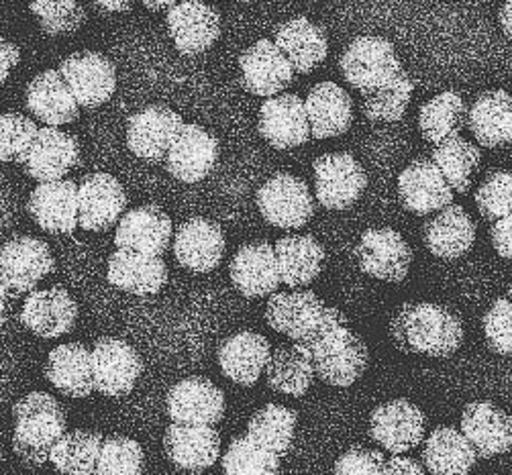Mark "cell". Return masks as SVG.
I'll return each instance as SVG.
<instances>
[{"instance_id":"cell-1","label":"cell","mask_w":512,"mask_h":475,"mask_svg":"<svg viewBox=\"0 0 512 475\" xmlns=\"http://www.w3.org/2000/svg\"><path fill=\"white\" fill-rule=\"evenodd\" d=\"M300 345L309 351L315 374L335 388H347L366 372L370 353L360 335H355L339 308L325 306L315 327Z\"/></svg>"},{"instance_id":"cell-2","label":"cell","mask_w":512,"mask_h":475,"mask_svg":"<svg viewBox=\"0 0 512 475\" xmlns=\"http://www.w3.org/2000/svg\"><path fill=\"white\" fill-rule=\"evenodd\" d=\"M390 335L404 353L449 357L464 343L459 316L435 302L404 304L392 319Z\"/></svg>"},{"instance_id":"cell-3","label":"cell","mask_w":512,"mask_h":475,"mask_svg":"<svg viewBox=\"0 0 512 475\" xmlns=\"http://www.w3.org/2000/svg\"><path fill=\"white\" fill-rule=\"evenodd\" d=\"M13 416V451L27 465H45L51 447L68 431V418L62 404L47 392H31L15 404Z\"/></svg>"},{"instance_id":"cell-4","label":"cell","mask_w":512,"mask_h":475,"mask_svg":"<svg viewBox=\"0 0 512 475\" xmlns=\"http://www.w3.org/2000/svg\"><path fill=\"white\" fill-rule=\"evenodd\" d=\"M345 82L360 94H368L402 72L394 45L378 35L355 37L339 58Z\"/></svg>"},{"instance_id":"cell-5","label":"cell","mask_w":512,"mask_h":475,"mask_svg":"<svg viewBox=\"0 0 512 475\" xmlns=\"http://www.w3.org/2000/svg\"><path fill=\"white\" fill-rule=\"evenodd\" d=\"M258 208L272 227L300 229L315 217V198L309 184L292 174H276L258 190Z\"/></svg>"},{"instance_id":"cell-6","label":"cell","mask_w":512,"mask_h":475,"mask_svg":"<svg viewBox=\"0 0 512 475\" xmlns=\"http://www.w3.org/2000/svg\"><path fill=\"white\" fill-rule=\"evenodd\" d=\"M60 74L70 86L80 109H98L117 90V68L98 51H76L60 62Z\"/></svg>"},{"instance_id":"cell-7","label":"cell","mask_w":512,"mask_h":475,"mask_svg":"<svg viewBox=\"0 0 512 475\" xmlns=\"http://www.w3.org/2000/svg\"><path fill=\"white\" fill-rule=\"evenodd\" d=\"M94 390L109 398L131 394L143 374V359L135 347L117 337H102L90 349Z\"/></svg>"},{"instance_id":"cell-8","label":"cell","mask_w":512,"mask_h":475,"mask_svg":"<svg viewBox=\"0 0 512 475\" xmlns=\"http://www.w3.org/2000/svg\"><path fill=\"white\" fill-rule=\"evenodd\" d=\"M317 202L327 210H343L360 200L368 186L364 166L351 153H325L313 164Z\"/></svg>"},{"instance_id":"cell-9","label":"cell","mask_w":512,"mask_h":475,"mask_svg":"<svg viewBox=\"0 0 512 475\" xmlns=\"http://www.w3.org/2000/svg\"><path fill=\"white\" fill-rule=\"evenodd\" d=\"M54 270L56 259L41 239L19 235L0 247V282L13 294L33 292Z\"/></svg>"},{"instance_id":"cell-10","label":"cell","mask_w":512,"mask_h":475,"mask_svg":"<svg viewBox=\"0 0 512 475\" xmlns=\"http://www.w3.org/2000/svg\"><path fill=\"white\" fill-rule=\"evenodd\" d=\"M82 162V147L76 135L60 127H41L21 166L37 182H54L66 178Z\"/></svg>"},{"instance_id":"cell-11","label":"cell","mask_w":512,"mask_h":475,"mask_svg":"<svg viewBox=\"0 0 512 475\" xmlns=\"http://www.w3.org/2000/svg\"><path fill=\"white\" fill-rule=\"evenodd\" d=\"M425 429L423 410L402 398L380 404L370 416V437L392 455L417 449L425 439Z\"/></svg>"},{"instance_id":"cell-12","label":"cell","mask_w":512,"mask_h":475,"mask_svg":"<svg viewBox=\"0 0 512 475\" xmlns=\"http://www.w3.org/2000/svg\"><path fill=\"white\" fill-rule=\"evenodd\" d=\"M168 33L186 58L209 51L221 35V15L202 0H178L166 15Z\"/></svg>"},{"instance_id":"cell-13","label":"cell","mask_w":512,"mask_h":475,"mask_svg":"<svg viewBox=\"0 0 512 475\" xmlns=\"http://www.w3.org/2000/svg\"><path fill=\"white\" fill-rule=\"evenodd\" d=\"M219 151V141L213 133L196 123H184L166 153V168L172 178L196 184L215 170Z\"/></svg>"},{"instance_id":"cell-14","label":"cell","mask_w":512,"mask_h":475,"mask_svg":"<svg viewBox=\"0 0 512 475\" xmlns=\"http://www.w3.org/2000/svg\"><path fill=\"white\" fill-rule=\"evenodd\" d=\"M184 125L180 113L166 104H149L127 121V147L139 160L160 164Z\"/></svg>"},{"instance_id":"cell-15","label":"cell","mask_w":512,"mask_h":475,"mask_svg":"<svg viewBox=\"0 0 512 475\" xmlns=\"http://www.w3.org/2000/svg\"><path fill=\"white\" fill-rule=\"evenodd\" d=\"M125 208L127 192L115 176L96 172L78 184V223L84 231H109L119 223Z\"/></svg>"},{"instance_id":"cell-16","label":"cell","mask_w":512,"mask_h":475,"mask_svg":"<svg viewBox=\"0 0 512 475\" xmlns=\"http://www.w3.org/2000/svg\"><path fill=\"white\" fill-rule=\"evenodd\" d=\"M413 261V251L404 237L390 229H370L362 235L357 245V266L376 280L398 284L408 276Z\"/></svg>"},{"instance_id":"cell-17","label":"cell","mask_w":512,"mask_h":475,"mask_svg":"<svg viewBox=\"0 0 512 475\" xmlns=\"http://www.w3.org/2000/svg\"><path fill=\"white\" fill-rule=\"evenodd\" d=\"M241 86L253 96H276L294 80V68L272 39H260L239 58Z\"/></svg>"},{"instance_id":"cell-18","label":"cell","mask_w":512,"mask_h":475,"mask_svg":"<svg viewBox=\"0 0 512 475\" xmlns=\"http://www.w3.org/2000/svg\"><path fill=\"white\" fill-rule=\"evenodd\" d=\"M27 210L37 227L51 235H72L78 223V184L74 180L39 182L33 188Z\"/></svg>"},{"instance_id":"cell-19","label":"cell","mask_w":512,"mask_h":475,"mask_svg":"<svg viewBox=\"0 0 512 475\" xmlns=\"http://www.w3.org/2000/svg\"><path fill=\"white\" fill-rule=\"evenodd\" d=\"M21 323L41 339L68 335L78 321V304L62 286L33 290L23 302Z\"/></svg>"},{"instance_id":"cell-20","label":"cell","mask_w":512,"mask_h":475,"mask_svg":"<svg viewBox=\"0 0 512 475\" xmlns=\"http://www.w3.org/2000/svg\"><path fill=\"white\" fill-rule=\"evenodd\" d=\"M258 131L280 151L304 145L313 137L304 100L298 94L270 96L260 109Z\"/></svg>"},{"instance_id":"cell-21","label":"cell","mask_w":512,"mask_h":475,"mask_svg":"<svg viewBox=\"0 0 512 475\" xmlns=\"http://www.w3.org/2000/svg\"><path fill=\"white\" fill-rule=\"evenodd\" d=\"M225 253V233L219 223L194 217L180 225L174 237V255L188 272L207 274L219 268Z\"/></svg>"},{"instance_id":"cell-22","label":"cell","mask_w":512,"mask_h":475,"mask_svg":"<svg viewBox=\"0 0 512 475\" xmlns=\"http://www.w3.org/2000/svg\"><path fill=\"white\" fill-rule=\"evenodd\" d=\"M398 196L406 210L431 215L453 202V188L433 160H415L398 176Z\"/></svg>"},{"instance_id":"cell-23","label":"cell","mask_w":512,"mask_h":475,"mask_svg":"<svg viewBox=\"0 0 512 475\" xmlns=\"http://www.w3.org/2000/svg\"><path fill=\"white\" fill-rule=\"evenodd\" d=\"M168 416L180 425H217L225 416V394L207 378H186L168 394Z\"/></svg>"},{"instance_id":"cell-24","label":"cell","mask_w":512,"mask_h":475,"mask_svg":"<svg viewBox=\"0 0 512 475\" xmlns=\"http://www.w3.org/2000/svg\"><path fill=\"white\" fill-rule=\"evenodd\" d=\"M25 104L35 121L49 127H64L80 117V104L60 70H45L37 74L27 84Z\"/></svg>"},{"instance_id":"cell-25","label":"cell","mask_w":512,"mask_h":475,"mask_svg":"<svg viewBox=\"0 0 512 475\" xmlns=\"http://www.w3.org/2000/svg\"><path fill=\"white\" fill-rule=\"evenodd\" d=\"M231 282L245 298H264L278 290L280 272L274 245L247 243L237 249L229 266Z\"/></svg>"},{"instance_id":"cell-26","label":"cell","mask_w":512,"mask_h":475,"mask_svg":"<svg viewBox=\"0 0 512 475\" xmlns=\"http://www.w3.org/2000/svg\"><path fill=\"white\" fill-rule=\"evenodd\" d=\"M172 239V219L158 204L131 208L119 219L115 233L117 249H131L147 255H164Z\"/></svg>"},{"instance_id":"cell-27","label":"cell","mask_w":512,"mask_h":475,"mask_svg":"<svg viewBox=\"0 0 512 475\" xmlns=\"http://www.w3.org/2000/svg\"><path fill=\"white\" fill-rule=\"evenodd\" d=\"M107 280L117 290L151 296L168 284V266L162 255H147L131 249H117L109 259Z\"/></svg>"},{"instance_id":"cell-28","label":"cell","mask_w":512,"mask_h":475,"mask_svg":"<svg viewBox=\"0 0 512 475\" xmlns=\"http://www.w3.org/2000/svg\"><path fill=\"white\" fill-rule=\"evenodd\" d=\"M168 459L184 471H204L221 455V437L215 425H180L172 422L164 435Z\"/></svg>"},{"instance_id":"cell-29","label":"cell","mask_w":512,"mask_h":475,"mask_svg":"<svg viewBox=\"0 0 512 475\" xmlns=\"http://www.w3.org/2000/svg\"><path fill=\"white\" fill-rule=\"evenodd\" d=\"M325 306L311 290L274 292L266 306V321L276 333L286 335L292 343H300L315 327Z\"/></svg>"},{"instance_id":"cell-30","label":"cell","mask_w":512,"mask_h":475,"mask_svg":"<svg viewBox=\"0 0 512 475\" xmlns=\"http://www.w3.org/2000/svg\"><path fill=\"white\" fill-rule=\"evenodd\" d=\"M462 433L482 459L508 453L512 449V416L492 402H472L462 414Z\"/></svg>"},{"instance_id":"cell-31","label":"cell","mask_w":512,"mask_h":475,"mask_svg":"<svg viewBox=\"0 0 512 475\" xmlns=\"http://www.w3.org/2000/svg\"><path fill=\"white\" fill-rule=\"evenodd\" d=\"M274 43L284 51L296 74H311L329 54L325 29L306 17H294L282 23L274 33Z\"/></svg>"},{"instance_id":"cell-32","label":"cell","mask_w":512,"mask_h":475,"mask_svg":"<svg viewBox=\"0 0 512 475\" xmlns=\"http://www.w3.org/2000/svg\"><path fill=\"white\" fill-rule=\"evenodd\" d=\"M315 139H333L349 131L353 123V100L335 82H319L304 100Z\"/></svg>"},{"instance_id":"cell-33","label":"cell","mask_w":512,"mask_h":475,"mask_svg":"<svg viewBox=\"0 0 512 475\" xmlns=\"http://www.w3.org/2000/svg\"><path fill=\"white\" fill-rule=\"evenodd\" d=\"M272 353L270 341L253 331L229 337L219 347V365L225 378L239 386H253L260 380Z\"/></svg>"},{"instance_id":"cell-34","label":"cell","mask_w":512,"mask_h":475,"mask_svg":"<svg viewBox=\"0 0 512 475\" xmlns=\"http://www.w3.org/2000/svg\"><path fill=\"white\" fill-rule=\"evenodd\" d=\"M476 223L464 206L447 204L423 229L425 247L441 259H457L466 255L476 241Z\"/></svg>"},{"instance_id":"cell-35","label":"cell","mask_w":512,"mask_h":475,"mask_svg":"<svg viewBox=\"0 0 512 475\" xmlns=\"http://www.w3.org/2000/svg\"><path fill=\"white\" fill-rule=\"evenodd\" d=\"M45 378L70 398H88L94 392L90 349L82 343H66L51 349L45 363Z\"/></svg>"},{"instance_id":"cell-36","label":"cell","mask_w":512,"mask_h":475,"mask_svg":"<svg viewBox=\"0 0 512 475\" xmlns=\"http://www.w3.org/2000/svg\"><path fill=\"white\" fill-rule=\"evenodd\" d=\"M280 282L288 288L309 286L321 274L325 249L311 235H286L274 245Z\"/></svg>"},{"instance_id":"cell-37","label":"cell","mask_w":512,"mask_h":475,"mask_svg":"<svg viewBox=\"0 0 512 475\" xmlns=\"http://www.w3.org/2000/svg\"><path fill=\"white\" fill-rule=\"evenodd\" d=\"M468 129L482 147L508 145L512 141V94L506 90L480 94L468 111Z\"/></svg>"},{"instance_id":"cell-38","label":"cell","mask_w":512,"mask_h":475,"mask_svg":"<svg viewBox=\"0 0 512 475\" xmlns=\"http://www.w3.org/2000/svg\"><path fill=\"white\" fill-rule=\"evenodd\" d=\"M478 463V453L462 431L435 429L423 447V465L437 475H466Z\"/></svg>"},{"instance_id":"cell-39","label":"cell","mask_w":512,"mask_h":475,"mask_svg":"<svg viewBox=\"0 0 512 475\" xmlns=\"http://www.w3.org/2000/svg\"><path fill=\"white\" fill-rule=\"evenodd\" d=\"M264 372L268 386L274 392L294 398H300L309 392L317 376L309 351L300 343H294L290 347H278L276 351H272Z\"/></svg>"},{"instance_id":"cell-40","label":"cell","mask_w":512,"mask_h":475,"mask_svg":"<svg viewBox=\"0 0 512 475\" xmlns=\"http://www.w3.org/2000/svg\"><path fill=\"white\" fill-rule=\"evenodd\" d=\"M431 160L437 164L453 192L466 194L472 186V174L482 162V151L459 133L435 143Z\"/></svg>"},{"instance_id":"cell-41","label":"cell","mask_w":512,"mask_h":475,"mask_svg":"<svg viewBox=\"0 0 512 475\" xmlns=\"http://www.w3.org/2000/svg\"><path fill=\"white\" fill-rule=\"evenodd\" d=\"M468 125V107L462 94L453 90L441 92L425 102L419 111V127L429 143H439L445 137L459 133Z\"/></svg>"},{"instance_id":"cell-42","label":"cell","mask_w":512,"mask_h":475,"mask_svg":"<svg viewBox=\"0 0 512 475\" xmlns=\"http://www.w3.org/2000/svg\"><path fill=\"white\" fill-rule=\"evenodd\" d=\"M100 433L72 431L64 433L49 451V461L60 473L90 475L96 473V463L102 447Z\"/></svg>"},{"instance_id":"cell-43","label":"cell","mask_w":512,"mask_h":475,"mask_svg":"<svg viewBox=\"0 0 512 475\" xmlns=\"http://www.w3.org/2000/svg\"><path fill=\"white\" fill-rule=\"evenodd\" d=\"M296 429V412L282 404H266L249 418L247 435L268 451L284 457L290 451Z\"/></svg>"},{"instance_id":"cell-44","label":"cell","mask_w":512,"mask_h":475,"mask_svg":"<svg viewBox=\"0 0 512 475\" xmlns=\"http://www.w3.org/2000/svg\"><path fill=\"white\" fill-rule=\"evenodd\" d=\"M415 82L404 70L384 86L364 94V115L372 123H398L411 104Z\"/></svg>"},{"instance_id":"cell-45","label":"cell","mask_w":512,"mask_h":475,"mask_svg":"<svg viewBox=\"0 0 512 475\" xmlns=\"http://www.w3.org/2000/svg\"><path fill=\"white\" fill-rule=\"evenodd\" d=\"M282 457L262 447L249 435L237 437L223 455V471L229 475H270L280 469Z\"/></svg>"},{"instance_id":"cell-46","label":"cell","mask_w":512,"mask_h":475,"mask_svg":"<svg viewBox=\"0 0 512 475\" xmlns=\"http://www.w3.org/2000/svg\"><path fill=\"white\" fill-rule=\"evenodd\" d=\"M29 9L49 37L72 35L86 23V9L80 0H31Z\"/></svg>"},{"instance_id":"cell-47","label":"cell","mask_w":512,"mask_h":475,"mask_svg":"<svg viewBox=\"0 0 512 475\" xmlns=\"http://www.w3.org/2000/svg\"><path fill=\"white\" fill-rule=\"evenodd\" d=\"M145 467V455L137 441L129 437L102 439L96 473L98 475H139Z\"/></svg>"},{"instance_id":"cell-48","label":"cell","mask_w":512,"mask_h":475,"mask_svg":"<svg viewBox=\"0 0 512 475\" xmlns=\"http://www.w3.org/2000/svg\"><path fill=\"white\" fill-rule=\"evenodd\" d=\"M37 131V123L21 113L0 115V164H21Z\"/></svg>"},{"instance_id":"cell-49","label":"cell","mask_w":512,"mask_h":475,"mask_svg":"<svg viewBox=\"0 0 512 475\" xmlns=\"http://www.w3.org/2000/svg\"><path fill=\"white\" fill-rule=\"evenodd\" d=\"M476 204L486 221H496L512 213V172H492L476 192Z\"/></svg>"},{"instance_id":"cell-50","label":"cell","mask_w":512,"mask_h":475,"mask_svg":"<svg viewBox=\"0 0 512 475\" xmlns=\"http://www.w3.org/2000/svg\"><path fill=\"white\" fill-rule=\"evenodd\" d=\"M484 337L488 347L498 353L512 357V300L498 298L484 314Z\"/></svg>"},{"instance_id":"cell-51","label":"cell","mask_w":512,"mask_h":475,"mask_svg":"<svg viewBox=\"0 0 512 475\" xmlns=\"http://www.w3.org/2000/svg\"><path fill=\"white\" fill-rule=\"evenodd\" d=\"M384 463L386 459L382 451L366 449V447H351L337 459L333 469L339 475H376V473H384Z\"/></svg>"},{"instance_id":"cell-52","label":"cell","mask_w":512,"mask_h":475,"mask_svg":"<svg viewBox=\"0 0 512 475\" xmlns=\"http://www.w3.org/2000/svg\"><path fill=\"white\" fill-rule=\"evenodd\" d=\"M490 235L496 253L504 259H512V213L496 219Z\"/></svg>"},{"instance_id":"cell-53","label":"cell","mask_w":512,"mask_h":475,"mask_svg":"<svg viewBox=\"0 0 512 475\" xmlns=\"http://www.w3.org/2000/svg\"><path fill=\"white\" fill-rule=\"evenodd\" d=\"M19 60H21L19 47L13 41L0 35V88H3L11 70L19 64Z\"/></svg>"},{"instance_id":"cell-54","label":"cell","mask_w":512,"mask_h":475,"mask_svg":"<svg viewBox=\"0 0 512 475\" xmlns=\"http://www.w3.org/2000/svg\"><path fill=\"white\" fill-rule=\"evenodd\" d=\"M425 471V467L411 457H402V455H394L392 459H388L384 463V473H394V475H421Z\"/></svg>"},{"instance_id":"cell-55","label":"cell","mask_w":512,"mask_h":475,"mask_svg":"<svg viewBox=\"0 0 512 475\" xmlns=\"http://www.w3.org/2000/svg\"><path fill=\"white\" fill-rule=\"evenodd\" d=\"M88 3L105 15H115V13H127L135 0H88Z\"/></svg>"},{"instance_id":"cell-56","label":"cell","mask_w":512,"mask_h":475,"mask_svg":"<svg viewBox=\"0 0 512 475\" xmlns=\"http://www.w3.org/2000/svg\"><path fill=\"white\" fill-rule=\"evenodd\" d=\"M498 19H500V27H502L504 35L512 41V0H502Z\"/></svg>"},{"instance_id":"cell-57","label":"cell","mask_w":512,"mask_h":475,"mask_svg":"<svg viewBox=\"0 0 512 475\" xmlns=\"http://www.w3.org/2000/svg\"><path fill=\"white\" fill-rule=\"evenodd\" d=\"M9 321V288L0 282V331Z\"/></svg>"},{"instance_id":"cell-58","label":"cell","mask_w":512,"mask_h":475,"mask_svg":"<svg viewBox=\"0 0 512 475\" xmlns=\"http://www.w3.org/2000/svg\"><path fill=\"white\" fill-rule=\"evenodd\" d=\"M143 7L151 13H160V11H168L172 9L178 0H141Z\"/></svg>"},{"instance_id":"cell-59","label":"cell","mask_w":512,"mask_h":475,"mask_svg":"<svg viewBox=\"0 0 512 475\" xmlns=\"http://www.w3.org/2000/svg\"><path fill=\"white\" fill-rule=\"evenodd\" d=\"M508 298L512 300V284H510V288H508Z\"/></svg>"},{"instance_id":"cell-60","label":"cell","mask_w":512,"mask_h":475,"mask_svg":"<svg viewBox=\"0 0 512 475\" xmlns=\"http://www.w3.org/2000/svg\"><path fill=\"white\" fill-rule=\"evenodd\" d=\"M241 3H253V0H241Z\"/></svg>"}]
</instances>
